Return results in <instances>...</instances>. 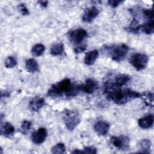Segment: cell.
Returning <instances> with one entry per match:
<instances>
[{
    "label": "cell",
    "instance_id": "obj_1",
    "mask_svg": "<svg viewBox=\"0 0 154 154\" xmlns=\"http://www.w3.org/2000/svg\"><path fill=\"white\" fill-rule=\"evenodd\" d=\"M106 97L118 105H123L128 102L141 97V94L130 89H123L116 85L112 82L106 81L105 85Z\"/></svg>",
    "mask_w": 154,
    "mask_h": 154
},
{
    "label": "cell",
    "instance_id": "obj_2",
    "mask_svg": "<svg viewBox=\"0 0 154 154\" xmlns=\"http://www.w3.org/2000/svg\"><path fill=\"white\" fill-rule=\"evenodd\" d=\"M79 91V85L73 84L70 79L65 78L52 85L48 95L52 98H69L76 95Z\"/></svg>",
    "mask_w": 154,
    "mask_h": 154
},
{
    "label": "cell",
    "instance_id": "obj_3",
    "mask_svg": "<svg viewBox=\"0 0 154 154\" xmlns=\"http://www.w3.org/2000/svg\"><path fill=\"white\" fill-rule=\"evenodd\" d=\"M105 50L113 60L120 61L126 56L129 51V47L125 44H120L106 46Z\"/></svg>",
    "mask_w": 154,
    "mask_h": 154
},
{
    "label": "cell",
    "instance_id": "obj_4",
    "mask_svg": "<svg viewBox=\"0 0 154 154\" xmlns=\"http://www.w3.org/2000/svg\"><path fill=\"white\" fill-rule=\"evenodd\" d=\"M63 120L67 129L73 131L79 125L81 119L79 113L73 110H66L64 111Z\"/></svg>",
    "mask_w": 154,
    "mask_h": 154
},
{
    "label": "cell",
    "instance_id": "obj_5",
    "mask_svg": "<svg viewBox=\"0 0 154 154\" xmlns=\"http://www.w3.org/2000/svg\"><path fill=\"white\" fill-rule=\"evenodd\" d=\"M148 57L142 53H135L129 58V63L137 70H142L146 68L148 63Z\"/></svg>",
    "mask_w": 154,
    "mask_h": 154
},
{
    "label": "cell",
    "instance_id": "obj_6",
    "mask_svg": "<svg viewBox=\"0 0 154 154\" xmlns=\"http://www.w3.org/2000/svg\"><path fill=\"white\" fill-rule=\"evenodd\" d=\"M110 143L119 150H126L129 149V139L125 135L112 136L110 138Z\"/></svg>",
    "mask_w": 154,
    "mask_h": 154
},
{
    "label": "cell",
    "instance_id": "obj_7",
    "mask_svg": "<svg viewBox=\"0 0 154 154\" xmlns=\"http://www.w3.org/2000/svg\"><path fill=\"white\" fill-rule=\"evenodd\" d=\"M87 36V32L82 28H78L69 33L70 42L75 45H80Z\"/></svg>",
    "mask_w": 154,
    "mask_h": 154
},
{
    "label": "cell",
    "instance_id": "obj_8",
    "mask_svg": "<svg viewBox=\"0 0 154 154\" xmlns=\"http://www.w3.org/2000/svg\"><path fill=\"white\" fill-rule=\"evenodd\" d=\"M47 134L46 129L45 128H40L32 133L31 135V140L34 144H42L46 140Z\"/></svg>",
    "mask_w": 154,
    "mask_h": 154
},
{
    "label": "cell",
    "instance_id": "obj_9",
    "mask_svg": "<svg viewBox=\"0 0 154 154\" xmlns=\"http://www.w3.org/2000/svg\"><path fill=\"white\" fill-rule=\"evenodd\" d=\"M97 88V83L93 79H87L85 82L79 85L80 91H82L88 94H91L94 93Z\"/></svg>",
    "mask_w": 154,
    "mask_h": 154
},
{
    "label": "cell",
    "instance_id": "obj_10",
    "mask_svg": "<svg viewBox=\"0 0 154 154\" xmlns=\"http://www.w3.org/2000/svg\"><path fill=\"white\" fill-rule=\"evenodd\" d=\"M99 13V11L96 7L93 6L88 8L85 10L82 16V20L84 22L90 23L98 16Z\"/></svg>",
    "mask_w": 154,
    "mask_h": 154
},
{
    "label": "cell",
    "instance_id": "obj_11",
    "mask_svg": "<svg viewBox=\"0 0 154 154\" xmlns=\"http://www.w3.org/2000/svg\"><path fill=\"white\" fill-rule=\"evenodd\" d=\"M109 125L107 122L103 120L97 122L94 125V130L99 135H106L109 131Z\"/></svg>",
    "mask_w": 154,
    "mask_h": 154
},
{
    "label": "cell",
    "instance_id": "obj_12",
    "mask_svg": "<svg viewBox=\"0 0 154 154\" xmlns=\"http://www.w3.org/2000/svg\"><path fill=\"white\" fill-rule=\"evenodd\" d=\"M45 103V99L39 96H36L34 97L29 103V108L32 111H39Z\"/></svg>",
    "mask_w": 154,
    "mask_h": 154
},
{
    "label": "cell",
    "instance_id": "obj_13",
    "mask_svg": "<svg viewBox=\"0 0 154 154\" xmlns=\"http://www.w3.org/2000/svg\"><path fill=\"white\" fill-rule=\"evenodd\" d=\"M138 124L139 126L143 129H148L151 128L153 124V114H150L138 119Z\"/></svg>",
    "mask_w": 154,
    "mask_h": 154
},
{
    "label": "cell",
    "instance_id": "obj_14",
    "mask_svg": "<svg viewBox=\"0 0 154 154\" xmlns=\"http://www.w3.org/2000/svg\"><path fill=\"white\" fill-rule=\"evenodd\" d=\"M50 53L54 56L63 55L64 54V47L62 43H57L52 45L50 49Z\"/></svg>",
    "mask_w": 154,
    "mask_h": 154
},
{
    "label": "cell",
    "instance_id": "obj_15",
    "mask_svg": "<svg viewBox=\"0 0 154 154\" xmlns=\"http://www.w3.org/2000/svg\"><path fill=\"white\" fill-rule=\"evenodd\" d=\"M25 69L28 72L34 73L38 71L39 67L37 62L34 59L31 58L26 61Z\"/></svg>",
    "mask_w": 154,
    "mask_h": 154
},
{
    "label": "cell",
    "instance_id": "obj_16",
    "mask_svg": "<svg viewBox=\"0 0 154 154\" xmlns=\"http://www.w3.org/2000/svg\"><path fill=\"white\" fill-rule=\"evenodd\" d=\"M14 130V126L11 123L7 122L1 126V134L6 137H10L13 135Z\"/></svg>",
    "mask_w": 154,
    "mask_h": 154
},
{
    "label": "cell",
    "instance_id": "obj_17",
    "mask_svg": "<svg viewBox=\"0 0 154 154\" xmlns=\"http://www.w3.org/2000/svg\"><path fill=\"white\" fill-rule=\"evenodd\" d=\"M98 55L99 52L97 50H93L87 52L84 57V63L88 66L92 65L98 57Z\"/></svg>",
    "mask_w": 154,
    "mask_h": 154
},
{
    "label": "cell",
    "instance_id": "obj_18",
    "mask_svg": "<svg viewBox=\"0 0 154 154\" xmlns=\"http://www.w3.org/2000/svg\"><path fill=\"white\" fill-rule=\"evenodd\" d=\"M131 78L129 75L125 74H119L115 78L114 82L116 85L119 87H122L126 85L130 81Z\"/></svg>",
    "mask_w": 154,
    "mask_h": 154
},
{
    "label": "cell",
    "instance_id": "obj_19",
    "mask_svg": "<svg viewBox=\"0 0 154 154\" xmlns=\"http://www.w3.org/2000/svg\"><path fill=\"white\" fill-rule=\"evenodd\" d=\"M138 146L141 150L140 152L149 153L151 147V141L149 139H143L139 141Z\"/></svg>",
    "mask_w": 154,
    "mask_h": 154
},
{
    "label": "cell",
    "instance_id": "obj_20",
    "mask_svg": "<svg viewBox=\"0 0 154 154\" xmlns=\"http://www.w3.org/2000/svg\"><path fill=\"white\" fill-rule=\"evenodd\" d=\"M141 30L146 34H152L154 31L153 19L149 20L146 23L141 25Z\"/></svg>",
    "mask_w": 154,
    "mask_h": 154
},
{
    "label": "cell",
    "instance_id": "obj_21",
    "mask_svg": "<svg viewBox=\"0 0 154 154\" xmlns=\"http://www.w3.org/2000/svg\"><path fill=\"white\" fill-rule=\"evenodd\" d=\"M45 46L42 44L38 43L32 47L31 49V53L32 55L35 57H39L43 54V52H45Z\"/></svg>",
    "mask_w": 154,
    "mask_h": 154
},
{
    "label": "cell",
    "instance_id": "obj_22",
    "mask_svg": "<svg viewBox=\"0 0 154 154\" xmlns=\"http://www.w3.org/2000/svg\"><path fill=\"white\" fill-rule=\"evenodd\" d=\"M127 29L129 32L133 33H138V31L141 29V25L139 23L137 19L134 18Z\"/></svg>",
    "mask_w": 154,
    "mask_h": 154
},
{
    "label": "cell",
    "instance_id": "obj_23",
    "mask_svg": "<svg viewBox=\"0 0 154 154\" xmlns=\"http://www.w3.org/2000/svg\"><path fill=\"white\" fill-rule=\"evenodd\" d=\"M141 97H142L145 102L146 105L153 106V94L152 93L146 92L141 94Z\"/></svg>",
    "mask_w": 154,
    "mask_h": 154
},
{
    "label": "cell",
    "instance_id": "obj_24",
    "mask_svg": "<svg viewBox=\"0 0 154 154\" xmlns=\"http://www.w3.org/2000/svg\"><path fill=\"white\" fill-rule=\"evenodd\" d=\"M65 146L64 144L63 143H58L57 144H56L55 146H54L51 150L52 153H65Z\"/></svg>",
    "mask_w": 154,
    "mask_h": 154
},
{
    "label": "cell",
    "instance_id": "obj_25",
    "mask_svg": "<svg viewBox=\"0 0 154 154\" xmlns=\"http://www.w3.org/2000/svg\"><path fill=\"white\" fill-rule=\"evenodd\" d=\"M31 127V123L28 120H23L21 124L20 131L23 134H26Z\"/></svg>",
    "mask_w": 154,
    "mask_h": 154
},
{
    "label": "cell",
    "instance_id": "obj_26",
    "mask_svg": "<svg viewBox=\"0 0 154 154\" xmlns=\"http://www.w3.org/2000/svg\"><path fill=\"white\" fill-rule=\"evenodd\" d=\"M5 66L7 68H13L17 64L16 60L13 57H8L5 60Z\"/></svg>",
    "mask_w": 154,
    "mask_h": 154
},
{
    "label": "cell",
    "instance_id": "obj_27",
    "mask_svg": "<svg viewBox=\"0 0 154 154\" xmlns=\"http://www.w3.org/2000/svg\"><path fill=\"white\" fill-rule=\"evenodd\" d=\"M142 14L143 15L144 17L149 20L153 19V10L152 9H143L142 10Z\"/></svg>",
    "mask_w": 154,
    "mask_h": 154
},
{
    "label": "cell",
    "instance_id": "obj_28",
    "mask_svg": "<svg viewBox=\"0 0 154 154\" xmlns=\"http://www.w3.org/2000/svg\"><path fill=\"white\" fill-rule=\"evenodd\" d=\"M19 9L20 12L22 14V15L26 16V15H28L29 14V12L28 8H26V7L23 4H19Z\"/></svg>",
    "mask_w": 154,
    "mask_h": 154
},
{
    "label": "cell",
    "instance_id": "obj_29",
    "mask_svg": "<svg viewBox=\"0 0 154 154\" xmlns=\"http://www.w3.org/2000/svg\"><path fill=\"white\" fill-rule=\"evenodd\" d=\"M82 153H96L97 150L96 148L93 147H86L84 149V150L82 151Z\"/></svg>",
    "mask_w": 154,
    "mask_h": 154
},
{
    "label": "cell",
    "instance_id": "obj_30",
    "mask_svg": "<svg viewBox=\"0 0 154 154\" xmlns=\"http://www.w3.org/2000/svg\"><path fill=\"white\" fill-rule=\"evenodd\" d=\"M123 2V1L120 0H110L108 1V3L109 5H111L112 7H116L120 4H122Z\"/></svg>",
    "mask_w": 154,
    "mask_h": 154
},
{
    "label": "cell",
    "instance_id": "obj_31",
    "mask_svg": "<svg viewBox=\"0 0 154 154\" xmlns=\"http://www.w3.org/2000/svg\"><path fill=\"white\" fill-rule=\"evenodd\" d=\"M85 48L86 46H77L76 48H74V51L76 54H79L81 52H84L85 50Z\"/></svg>",
    "mask_w": 154,
    "mask_h": 154
},
{
    "label": "cell",
    "instance_id": "obj_32",
    "mask_svg": "<svg viewBox=\"0 0 154 154\" xmlns=\"http://www.w3.org/2000/svg\"><path fill=\"white\" fill-rule=\"evenodd\" d=\"M38 2L43 7H46L48 4V2L47 1H38Z\"/></svg>",
    "mask_w": 154,
    "mask_h": 154
}]
</instances>
